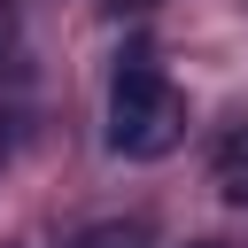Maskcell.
Returning <instances> with one entry per match:
<instances>
[{"label": "cell", "mask_w": 248, "mask_h": 248, "mask_svg": "<svg viewBox=\"0 0 248 248\" xmlns=\"http://www.w3.org/2000/svg\"><path fill=\"white\" fill-rule=\"evenodd\" d=\"M8 39H16V23H8V8H0V54H8Z\"/></svg>", "instance_id": "cell-4"}, {"label": "cell", "mask_w": 248, "mask_h": 248, "mask_svg": "<svg viewBox=\"0 0 248 248\" xmlns=\"http://www.w3.org/2000/svg\"><path fill=\"white\" fill-rule=\"evenodd\" d=\"M70 248H147V232H140V225H93V232H78Z\"/></svg>", "instance_id": "cell-3"}, {"label": "cell", "mask_w": 248, "mask_h": 248, "mask_svg": "<svg viewBox=\"0 0 248 248\" xmlns=\"http://www.w3.org/2000/svg\"><path fill=\"white\" fill-rule=\"evenodd\" d=\"M209 170H217V194H225L232 209H248V124H232V132L217 140V163H209Z\"/></svg>", "instance_id": "cell-2"}, {"label": "cell", "mask_w": 248, "mask_h": 248, "mask_svg": "<svg viewBox=\"0 0 248 248\" xmlns=\"http://www.w3.org/2000/svg\"><path fill=\"white\" fill-rule=\"evenodd\" d=\"M178 132H186L178 85H170L155 62H124L116 85H108V147L132 155V163H155V155L178 147Z\"/></svg>", "instance_id": "cell-1"}, {"label": "cell", "mask_w": 248, "mask_h": 248, "mask_svg": "<svg viewBox=\"0 0 248 248\" xmlns=\"http://www.w3.org/2000/svg\"><path fill=\"white\" fill-rule=\"evenodd\" d=\"M194 248H225V240H194Z\"/></svg>", "instance_id": "cell-5"}]
</instances>
